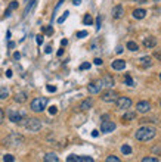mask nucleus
<instances>
[{"label": "nucleus", "instance_id": "obj_27", "mask_svg": "<svg viewBox=\"0 0 161 162\" xmlns=\"http://www.w3.org/2000/svg\"><path fill=\"white\" fill-rule=\"evenodd\" d=\"M68 16H70V12L66 10V12H65V13H64V15H62L61 18H58V22H59V24H62V22H64V21H65V19L68 18Z\"/></svg>", "mask_w": 161, "mask_h": 162}, {"label": "nucleus", "instance_id": "obj_52", "mask_svg": "<svg viewBox=\"0 0 161 162\" xmlns=\"http://www.w3.org/2000/svg\"><path fill=\"white\" fill-rule=\"evenodd\" d=\"M15 47V43L13 41H9V49H13Z\"/></svg>", "mask_w": 161, "mask_h": 162}, {"label": "nucleus", "instance_id": "obj_34", "mask_svg": "<svg viewBox=\"0 0 161 162\" xmlns=\"http://www.w3.org/2000/svg\"><path fill=\"white\" fill-rule=\"evenodd\" d=\"M34 2H36V0H31V2L28 3V6H27V9H25V15H27V13L30 12V9L33 8V5H34Z\"/></svg>", "mask_w": 161, "mask_h": 162}, {"label": "nucleus", "instance_id": "obj_47", "mask_svg": "<svg viewBox=\"0 0 161 162\" xmlns=\"http://www.w3.org/2000/svg\"><path fill=\"white\" fill-rule=\"evenodd\" d=\"M44 52H46V53H52V47H50V46H48V47L44 49Z\"/></svg>", "mask_w": 161, "mask_h": 162}, {"label": "nucleus", "instance_id": "obj_16", "mask_svg": "<svg viewBox=\"0 0 161 162\" xmlns=\"http://www.w3.org/2000/svg\"><path fill=\"white\" fill-rule=\"evenodd\" d=\"M145 16H146L145 9H134L133 10V18H136V19H144Z\"/></svg>", "mask_w": 161, "mask_h": 162}, {"label": "nucleus", "instance_id": "obj_49", "mask_svg": "<svg viewBox=\"0 0 161 162\" xmlns=\"http://www.w3.org/2000/svg\"><path fill=\"white\" fill-rule=\"evenodd\" d=\"M73 3H74L76 6H78V5L81 3V0H73Z\"/></svg>", "mask_w": 161, "mask_h": 162}, {"label": "nucleus", "instance_id": "obj_11", "mask_svg": "<svg viewBox=\"0 0 161 162\" xmlns=\"http://www.w3.org/2000/svg\"><path fill=\"white\" fill-rule=\"evenodd\" d=\"M136 111L141 112V113H146V112L151 111V103L148 100H142V102H139L136 105Z\"/></svg>", "mask_w": 161, "mask_h": 162}, {"label": "nucleus", "instance_id": "obj_19", "mask_svg": "<svg viewBox=\"0 0 161 162\" xmlns=\"http://www.w3.org/2000/svg\"><path fill=\"white\" fill-rule=\"evenodd\" d=\"M44 162H59V158L55 153H48L44 155Z\"/></svg>", "mask_w": 161, "mask_h": 162}, {"label": "nucleus", "instance_id": "obj_28", "mask_svg": "<svg viewBox=\"0 0 161 162\" xmlns=\"http://www.w3.org/2000/svg\"><path fill=\"white\" fill-rule=\"evenodd\" d=\"M3 161L5 162H15V158H13V155H5L3 156Z\"/></svg>", "mask_w": 161, "mask_h": 162}, {"label": "nucleus", "instance_id": "obj_25", "mask_svg": "<svg viewBox=\"0 0 161 162\" xmlns=\"http://www.w3.org/2000/svg\"><path fill=\"white\" fill-rule=\"evenodd\" d=\"M142 162H160V159L158 158H152V156H146V158L142 159Z\"/></svg>", "mask_w": 161, "mask_h": 162}, {"label": "nucleus", "instance_id": "obj_5", "mask_svg": "<svg viewBox=\"0 0 161 162\" xmlns=\"http://www.w3.org/2000/svg\"><path fill=\"white\" fill-rule=\"evenodd\" d=\"M22 142H24V137L16 134V133H13V134H10L9 137L5 138V145H8V146H19Z\"/></svg>", "mask_w": 161, "mask_h": 162}, {"label": "nucleus", "instance_id": "obj_46", "mask_svg": "<svg viewBox=\"0 0 161 162\" xmlns=\"http://www.w3.org/2000/svg\"><path fill=\"white\" fill-rule=\"evenodd\" d=\"M92 136H93V137H98V136H99V131H98V130H93V131H92Z\"/></svg>", "mask_w": 161, "mask_h": 162}, {"label": "nucleus", "instance_id": "obj_37", "mask_svg": "<svg viewBox=\"0 0 161 162\" xmlns=\"http://www.w3.org/2000/svg\"><path fill=\"white\" fill-rule=\"evenodd\" d=\"M101 22H102V18H101V16H98V18H96V30H99V28H101Z\"/></svg>", "mask_w": 161, "mask_h": 162}, {"label": "nucleus", "instance_id": "obj_24", "mask_svg": "<svg viewBox=\"0 0 161 162\" xmlns=\"http://www.w3.org/2000/svg\"><path fill=\"white\" fill-rule=\"evenodd\" d=\"M121 152H123L124 155H130V153H132V147L127 146V145H124V146H121Z\"/></svg>", "mask_w": 161, "mask_h": 162}, {"label": "nucleus", "instance_id": "obj_36", "mask_svg": "<svg viewBox=\"0 0 161 162\" xmlns=\"http://www.w3.org/2000/svg\"><path fill=\"white\" fill-rule=\"evenodd\" d=\"M49 112H50V115H55V113L58 112V108H56V106H50V108H49Z\"/></svg>", "mask_w": 161, "mask_h": 162}, {"label": "nucleus", "instance_id": "obj_7", "mask_svg": "<svg viewBox=\"0 0 161 162\" xmlns=\"http://www.w3.org/2000/svg\"><path fill=\"white\" fill-rule=\"evenodd\" d=\"M117 99H118V95L116 93V91H112V90H108V91H105V93L102 95V100L105 103H114Z\"/></svg>", "mask_w": 161, "mask_h": 162}, {"label": "nucleus", "instance_id": "obj_21", "mask_svg": "<svg viewBox=\"0 0 161 162\" xmlns=\"http://www.w3.org/2000/svg\"><path fill=\"white\" fill-rule=\"evenodd\" d=\"M9 96V90L6 87H0V100H5Z\"/></svg>", "mask_w": 161, "mask_h": 162}, {"label": "nucleus", "instance_id": "obj_48", "mask_svg": "<svg viewBox=\"0 0 161 162\" xmlns=\"http://www.w3.org/2000/svg\"><path fill=\"white\" fill-rule=\"evenodd\" d=\"M6 77H8V78L12 77V71H10V69H8V71H6Z\"/></svg>", "mask_w": 161, "mask_h": 162}, {"label": "nucleus", "instance_id": "obj_18", "mask_svg": "<svg viewBox=\"0 0 161 162\" xmlns=\"http://www.w3.org/2000/svg\"><path fill=\"white\" fill-rule=\"evenodd\" d=\"M139 62H141L142 66H151L152 65V58L151 56H142L139 59Z\"/></svg>", "mask_w": 161, "mask_h": 162}, {"label": "nucleus", "instance_id": "obj_26", "mask_svg": "<svg viewBox=\"0 0 161 162\" xmlns=\"http://www.w3.org/2000/svg\"><path fill=\"white\" fill-rule=\"evenodd\" d=\"M105 162H121V161H120L117 156L111 155V156H108V158H106V161H105Z\"/></svg>", "mask_w": 161, "mask_h": 162}, {"label": "nucleus", "instance_id": "obj_31", "mask_svg": "<svg viewBox=\"0 0 161 162\" xmlns=\"http://www.w3.org/2000/svg\"><path fill=\"white\" fill-rule=\"evenodd\" d=\"M87 37V31H78L77 33V38H84Z\"/></svg>", "mask_w": 161, "mask_h": 162}, {"label": "nucleus", "instance_id": "obj_42", "mask_svg": "<svg viewBox=\"0 0 161 162\" xmlns=\"http://www.w3.org/2000/svg\"><path fill=\"white\" fill-rule=\"evenodd\" d=\"M64 2H65V0H59V2H58V5H56V8H55V12H56V10L59 9V6H61V5H62Z\"/></svg>", "mask_w": 161, "mask_h": 162}, {"label": "nucleus", "instance_id": "obj_6", "mask_svg": "<svg viewBox=\"0 0 161 162\" xmlns=\"http://www.w3.org/2000/svg\"><path fill=\"white\" fill-rule=\"evenodd\" d=\"M104 88V84H102V80H98V81H93L87 86V90L90 95H98L101 93V90Z\"/></svg>", "mask_w": 161, "mask_h": 162}, {"label": "nucleus", "instance_id": "obj_8", "mask_svg": "<svg viewBox=\"0 0 161 162\" xmlns=\"http://www.w3.org/2000/svg\"><path fill=\"white\" fill-rule=\"evenodd\" d=\"M114 130H116V124H114L112 121H108L106 117H104V121L101 124V131L102 133H111Z\"/></svg>", "mask_w": 161, "mask_h": 162}, {"label": "nucleus", "instance_id": "obj_35", "mask_svg": "<svg viewBox=\"0 0 161 162\" xmlns=\"http://www.w3.org/2000/svg\"><path fill=\"white\" fill-rule=\"evenodd\" d=\"M46 90L50 91V93H55V91H56V87H55V86H48V87H46Z\"/></svg>", "mask_w": 161, "mask_h": 162}, {"label": "nucleus", "instance_id": "obj_20", "mask_svg": "<svg viewBox=\"0 0 161 162\" xmlns=\"http://www.w3.org/2000/svg\"><path fill=\"white\" fill-rule=\"evenodd\" d=\"M102 84L106 86V87H112V86H114V78H112L111 75H105V77L102 78Z\"/></svg>", "mask_w": 161, "mask_h": 162}, {"label": "nucleus", "instance_id": "obj_3", "mask_svg": "<svg viewBox=\"0 0 161 162\" xmlns=\"http://www.w3.org/2000/svg\"><path fill=\"white\" fill-rule=\"evenodd\" d=\"M8 117H9V120L12 121V122H15V124H21L22 122V120H27V115H25V112L24 111H9L8 112Z\"/></svg>", "mask_w": 161, "mask_h": 162}, {"label": "nucleus", "instance_id": "obj_54", "mask_svg": "<svg viewBox=\"0 0 161 162\" xmlns=\"http://www.w3.org/2000/svg\"><path fill=\"white\" fill-rule=\"evenodd\" d=\"M123 52V47H117V53H121Z\"/></svg>", "mask_w": 161, "mask_h": 162}, {"label": "nucleus", "instance_id": "obj_4", "mask_svg": "<svg viewBox=\"0 0 161 162\" xmlns=\"http://www.w3.org/2000/svg\"><path fill=\"white\" fill-rule=\"evenodd\" d=\"M24 127H25L28 131L36 133V131H38V130L41 128V122H40V120H37V118H27V121L24 122Z\"/></svg>", "mask_w": 161, "mask_h": 162}, {"label": "nucleus", "instance_id": "obj_32", "mask_svg": "<svg viewBox=\"0 0 161 162\" xmlns=\"http://www.w3.org/2000/svg\"><path fill=\"white\" fill-rule=\"evenodd\" d=\"M89 68H90V63H89V62H84V63L80 65V69H81V71H84V69H89Z\"/></svg>", "mask_w": 161, "mask_h": 162}, {"label": "nucleus", "instance_id": "obj_17", "mask_svg": "<svg viewBox=\"0 0 161 162\" xmlns=\"http://www.w3.org/2000/svg\"><path fill=\"white\" fill-rule=\"evenodd\" d=\"M92 106H93V100H92V99H86V100L81 102L80 109H81V111H89Z\"/></svg>", "mask_w": 161, "mask_h": 162}, {"label": "nucleus", "instance_id": "obj_15", "mask_svg": "<svg viewBox=\"0 0 161 162\" xmlns=\"http://www.w3.org/2000/svg\"><path fill=\"white\" fill-rule=\"evenodd\" d=\"M27 99H28V96H27L25 91H19V93L15 95V102L16 103H24V102H27Z\"/></svg>", "mask_w": 161, "mask_h": 162}, {"label": "nucleus", "instance_id": "obj_53", "mask_svg": "<svg viewBox=\"0 0 161 162\" xmlns=\"http://www.w3.org/2000/svg\"><path fill=\"white\" fill-rule=\"evenodd\" d=\"M62 55H64V49H59L58 50V56H62Z\"/></svg>", "mask_w": 161, "mask_h": 162}, {"label": "nucleus", "instance_id": "obj_30", "mask_svg": "<svg viewBox=\"0 0 161 162\" xmlns=\"http://www.w3.org/2000/svg\"><path fill=\"white\" fill-rule=\"evenodd\" d=\"M136 118V115L134 113H126L124 117H123V120H127V121H130V120H134Z\"/></svg>", "mask_w": 161, "mask_h": 162}, {"label": "nucleus", "instance_id": "obj_43", "mask_svg": "<svg viewBox=\"0 0 161 162\" xmlns=\"http://www.w3.org/2000/svg\"><path fill=\"white\" fill-rule=\"evenodd\" d=\"M44 31L48 33V34H52V33H53V28H52V27H49V28H44Z\"/></svg>", "mask_w": 161, "mask_h": 162}, {"label": "nucleus", "instance_id": "obj_33", "mask_svg": "<svg viewBox=\"0 0 161 162\" xmlns=\"http://www.w3.org/2000/svg\"><path fill=\"white\" fill-rule=\"evenodd\" d=\"M16 8H18V2H15V0H13V2H10V5H9V8H8V9L13 10V9H16Z\"/></svg>", "mask_w": 161, "mask_h": 162}, {"label": "nucleus", "instance_id": "obj_55", "mask_svg": "<svg viewBox=\"0 0 161 162\" xmlns=\"http://www.w3.org/2000/svg\"><path fill=\"white\" fill-rule=\"evenodd\" d=\"M160 78H161V75H160Z\"/></svg>", "mask_w": 161, "mask_h": 162}, {"label": "nucleus", "instance_id": "obj_23", "mask_svg": "<svg viewBox=\"0 0 161 162\" xmlns=\"http://www.w3.org/2000/svg\"><path fill=\"white\" fill-rule=\"evenodd\" d=\"M83 22H84V25H92V24H93V18H92L89 13L83 18Z\"/></svg>", "mask_w": 161, "mask_h": 162}, {"label": "nucleus", "instance_id": "obj_14", "mask_svg": "<svg viewBox=\"0 0 161 162\" xmlns=\"http://www.w3.org/2000/svg\"><path fill=\"white\" fill-rule=\"evenodd\" d=\"M144 46L146 49H154L155 46H157V38L155 37H148L144 40Z\"/></svg>", "mask_w": 161, "mask_h": 162}, {"label": "nucleus", "instance_id": "obj_40", "mask_svg": "<svg viewBox=\"0 0 161 162\" xmlns=\"http://www.w3.org/2000/svg\"><path fill=\"white\" fill-rule=\"evenodd\" d=\"M154 56H155L157 59H160V60H161V49H160V50H157V52L154 53Z\"/></svg>", "mask_w": 161, "mask_h": 162}, {"label": "nucleus", "instance_id": "obj_12", "mask_svg": "<svg viewBox=\"0 0 161 162\" xmlns=\"http://www.w3.org/2000/svg\"><path fill=\"white\" fill-rule=\"evenodd\" d=\"M112 18H116V19H120V18H123V15H124V8L121 6V5H117V6H114L112 8Z\"/></svg>", "mask_w": 161, "mask_h": 162}, {"label": "nucleus", "instance_id": "obj_44", "mask_svg": "<svg viewBox=\"0 0 161 162\" xmlns=\"http://www.w3.org/2000/svg\"><path fill=\"white\" fill-rule=\"evenodd\" d=\"M10 12H12L10 9H6V12H5V16H3V18H8V16H10Z\"/></svg>", "mask_w": 161, "mask_h": 162}, {"label": "nucleus", "instance_id": "obj_10", "mask_svg": "<svg viewBox=\"0 0 161 162\" xmlns=\"http://www.w3.org/2000/svg\"><path fill=\"white\" fill-rule=\"evenodd\" d=\"M66 162H93V158L90 156H77V155H70L66 158Z\"/></svg>", "mask_w": 161, "mask_h": 162}, {"label": "nucleus", "instance_id": "obj_38", "mask_svg": "<svg viewBox=\"0 0 161 162\" xmlns=\"http://www.w3.org/2000/svg\"><path fill=\"white\" fill-rule=\"evenodd\" d=\"M3 120H5V112H3V109L0 108V124L3 122Z\"/></svg>", "mask_w": 161, "mask_h": 162}, {"label": "nucleus", "instance_id": "obj_29", "mask_svg": "<svg viewBox=\"0 0 161 162\" xmlns=\"http://www.w3.org/2000/svg\"><path fill=\"white\" fill-rule=\"evenodd\" d=\"M124 80H126V84H127V86H134V83H133V80H132V77H130L129 74L124 77Z\"/></svg>", "mask_w": 161, "mask_h": 162}, {"label": "nucleus", "instance_id": "obj_45", "mask_svg": "<svg viewBox=\"0 0 161 162\" xmlns=\"http://www.w3.org/2000/svg\"><path fill=\"white\" fill-rule=\"evenodd\" d=\"M13 58H15V59L18 60V59L21 58V53H19V52H15V53H13Z\"/></svg>", "mask_w": 161, "mask_h": 162}, {"label": "nucleus", "instance_id": "obj_1", "mask_svg": "<svg viewBox=\"0 0 161 162\" xmlns=\"http://www.w3.org/2000/svg\"><path fill=\"white\" fill-rule=\"evenodd\" d=\"M157 131L154 127H148V125H144L141 127L139 130H137L134 133V137L136 140H141V142H148V140H152V138L155 137Z\"/></svg>", "mask_w": 161, "mask_h": 162}, {"label": "nucleus", "instance_id": "obj_13", "mask_svg": "<svg viewBox=\"0 0 161 162\" xmlns=\"http://www.w3.org/2000/svg\"><path fill=\"white\" fill-rule=\"evenodd\" d=\"M111 66H112V69H116V71H121V69L126 68V60L117 59V60H114V62L111 63Z\"/></svg>", "mask_w": 161, "mask_h": 162}, {"label": "nucleus", "instance_id": "obj_50", "mask_svg": "<svg viewBox=\"0 0 161 162\" xmlns=\"http://www.w3.org/2000/svg\"><path fill=\"white\" fill-rule=\"evenodd\" d=\"M61 44H62V46H66V44H68V40H66V38H64V40L61 41Z\"/></svg>", "mask_w": 161, "mask_h": 162}, {"label": "nucleus", "instance_id": "obj_51", "mask_svg": "<svg viewBox=\"0 0 161 162\" xmlns=\"http://www.w3.org/2000/svg\"><path fill=\"white\" fill-rule=\"evenodd\" d=\"M136 3H139V5H144V3H146V0H136Z\"/></svg>", "mask_w": 161, "mask_h": 162}, {"label": "nucleus", "instance_id": "obj_22", "mask_svg": "<svg viewBox=\"0 0 161 162\" xmlns=\"http://www.w3.org/2000/svg\"><path fill=\"white\" fill-rule=\"evenodd\" d=\"M127 49H129L130 52H136V50H139V46H137L136 41H129V43H127Z\"/></svg>", "mask_w": 161, "mask_h": 162}, {"label": "nucleus", "instance_id": "obj_39", "mask_svg": "<svg viewBox=\"0 0 161 162\" xmlns=\"http://www.w3.org/2000/svg\"><path fill=\"white\" fill-rule=\"evenodd\" d=\"M36 41H37V44H41L43 43V35H37L36 37Z\"/></svg>", "mask_w": 161, "mask_h": 162}, {"label": "nucleus", "instance_id": "obj_41", "mask_svg": "<svg viewBox=\"0 0 161 162\" xmlns=\"http://www.w3.org/2000/svg\"><path fill=\"white\" fill-rule=\"evenodd\" d=\"M93 62H95V65H102V62H104V60H102L101 58H96Z\"/></svg>", "mask_w": 161, "mask_h": 162}, {"label": "nucleus", "instance_id": "obj_9", "mask_svg": "<svg viewBox=\"0 0 161 162\" xmlns=\"http://www.w3.org/2000/svg\"><path fill=\"white\" fill-rule=\"evenodd\" d=\"M116 103H117V108H118V109H129V108L132 106V100H130L129 97H124V96L118 97V99L116 100Z\"/></svg>", "mask_w": 161, "mask_h": 162}, {"label": "nucleus", "instance_id": "obj_2", "mask_svg": "<svg viewBox=\"0 0 161 162\" xmlns=\"http://www.w3.org/2000/svg\"><path fill=\"white\" fill-rule=\"evenodd\" d=\"M48 103H49V99H48V97H36V99L31 102L30 108H31L33 112H37V113H38V112H43V111L46 109Z\"/></svg>", "mask_w": 161, "mask_h": 162}]
</instances>
